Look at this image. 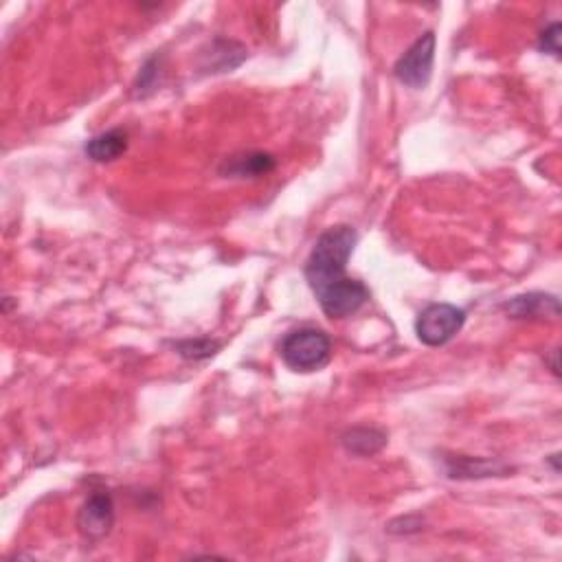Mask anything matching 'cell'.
Segmentation results:
<instances>
[{"label":"cell","instance_id":"7c38bea8","mask_svg":"<svg viewBox=\"0 0 562 562\" xmlns=\"http://www.w3.org/2000/svg\"><path fill=\"white\" fill-rule=\"evenodd\" d=\"M222 343L209 341V339H196V341H181L176 343V350L187 361H205V358L216 356Z\"/></svg>","mask_w":562,"mask_h":562},{"label":"cell","instance_id":"52a82bcc","mask_svg":"<svg viewBox=\"0 0 562 562\" xmlns=\"http://www.w3.org/2000/svg\"><path fill=\"white\" fill-rule=\"evenodd\" d=\"M503 310L512 319H558L560 301L554 295L545 292H527L503 303Z\"/></svg>","mask_w":562,"mask_h":562},{"label":"cell","instance_id":"4fadbf2b","mask_svg":"<svg viewBox=\"0 0 562 562\" xmlns=\"http://www.w3.org/2000/svg\"><path fill=\"white\" fill-rule=\"evenodd\" d=\"M538 49L554 55L556 60L560 58V22H552L547 29H543L541 40H538Z\"/></svg>","mask_w":562,"mask_h":562},{"label":"cell","instance_id":"3957f363","mask_svg":"<svg viewBox=\"0 0 562 562\" xmlns=\"http://www.w3.org/2000/svg\"><path fill=\"white\" fill-rule=\"evenodd\" d=\"M466 323V312L453 303H431L426 306L418 321H415V334L429 347H442L451 343L462 332Z\"/></svg>","mask_w":562,"mask_h":562},{"label":"cell","instance_id":"30bf717a","mask_svg":"<svg viewBox=\"0 0 562 562\" xmlns=\"http://www.w3.org/2000/svg\"><path fill=\"white\" fill-rule=\"evenodd\" d=\"M86 156L95 163H112L128 152V132L115 128L101 132L86 143Z\"/></svg>","mask_w":562,"mask_h":562},{"label":"cell","instance_id":"8992f818","mask_svg":"<svg viewBox=\"0 0 562 562\" xmlns=\"http://www.w3.org/2000/svg\"><path fill=\"white\" fill-rule=\"evenodd\" d=\"M444 472L448 479H490V477H508L512 468L497 459H483V457H466V455H451L444 457Z\"/></svg>","mask_w":562,"mask_h":562},{"label":"cell","instance_id":"7a4b0ae2","mask_svg":"<svg viewBox=\"0 0 562 562\" xmlns=\"http://www.w3.org/2000/svg\"><path fill=\"white\" fill-rule=\"evenodd\" d=\"M288 369L297 374L319 372L332 358L330 336L317 328H301L290 332L279 347Z\"/></svg>","mask_w":562,"mask_h":562},{"label":"cell","instance_id":"8fae6325","mask_svg":"<svg viewBox=\"0 0 562 562\" xmlns=\"http://www.w3.org/2000/svg\"><path fill=\"white\" fill-rule=\"evenodd\" d=\"M159 82H161V58L159 55H152V58L141 66L137 84H134V95L141 99L148 97L159 88Z\"/></svg>","mask_w":562,"mask_h":562},{"label":"cell","instance_id":"ba28073f","mask_svg":"<svg viewBox=\"0 0 562 562\" xmlns=\"http://www.w3.org/2000/svg\"><path fill=\"white\" fill-rule=\"evenodd\" d=\"M275 159L266 152H249V154H235L227 159L220 167L222 176L231 178H260L271 174L275 170Z\"/></svg>","mask_w":562,"mask_h":562},{"label":"cell","instance_id":"9c48e42d","mask_svg":"<svg viewBox=\"0 0 562 562\" xmlns=\"http://www.w3.org/2000/svg\"><path fill=\"white\" fill-rule=\"evenodd\" d=\"M341 444L350 455L374 457L387 446V433L376 426H354L341 435Z\"/></svg>","mask_w":562,"mask_h":562},{"label":"cell","instance_id":"5b68a950","mask_svg":"<svg viewBox=\"0 0 562 562\" xmlns=\"http://www.w3.org/2000/svg\"><path fill=\"white\" fill-rule=\"evenodd\" d=\"M115 527V501L108 492H93L77 514V530L88 543H101Z\"/></svg>","mask_w":562,"mask_h":562},{"label":"cell","instance_id":"6da1fadb","mask_svg":"<svg viewBox=\"0 0 562 562\" xmlns=\"http://www.w3.org/2000/svg\"><path fill=\"white\" fill-rule=\"evenodd\" d=\"M358 233L350 224H336L319 235L308 257L306 281L325 317L347 319L369 301L363 281L347 277V262L356 249Z\"/></svg>","mask_w":562,"mask_h":562},{"label":"cell","instance_id":"277c9868","mask_svg":"<svg viewBox=\"0 0 562 562\" xmlns=\"http://www.w3.org/2000/svg\"><path fill=\"white\" fill-rule=\"evenodd\" d=\"M435 44V33L426 31L402 53V58L393 66V75L402 86L413 88V91H422L429 86L435 64Z\"/></svg>","mask_w":562,"mask_h":562}]
</instances>
